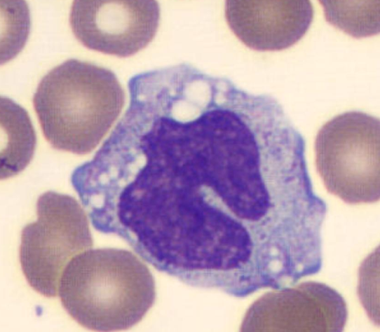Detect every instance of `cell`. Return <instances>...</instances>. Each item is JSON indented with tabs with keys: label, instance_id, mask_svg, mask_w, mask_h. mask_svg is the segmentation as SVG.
<instances>
[{
	"label": "cell",
	"instance_id": "ba28073f",
	"mask_svg": "<svg viewBox=\"0 0 380 332\" xmlns=\"http://www.w3.org/2000/svg\"><path fill=\"white\" fill-rule=\"evenodd\" d=\"M224 11L236 37L258 51H278L294 45L309 29L314 13L307 0H230Z\"/></svg>",
	"mask_w": 380,
	"mask_h": 332
},
{
	"label": "cell",
	"instance_id": "6da1fadb",
	"mask_svg": "<svg viewBox=\"0 0 380 332\" xmlns=\"http://www.w3.org/2000/svg\"><path fill=\"white\" fill-rule=\"evenodd\" d=\"M243 97L196 69L168 74L130 101L97 168L106 234L156 269L222 291L240 261Z\"/></svg>",
	"mask_w": 380,
	"mask_h": 332
},
{
	"label": "cell",
	"instance_id": "52a82bcc",
	"mask_svg": "<svg viewBox=\"0 0 380 332\" xmlns=\"http://www.w3.org/2000/svg\"><path fill=\"white\" fill-rule=\"evenodd\" d=\"M347 317L340 293L325 284L308 281L262 296L247 310L240 331L341 332Z\"/></svg>",
	"mask_w": 380,
	"mask_h": 332
},
{
	"label": "cell",
	"instance_id": "9c48e42d",
	"mask_svg": "<svg viewBox=\"0 0 380 332\" xmlns=\"http://www.w3.org/2000/svg\"><path fill=\"white\" fill-rule=\"evenodd\" d=\"M1 178L18 174L30 162L36 144L29 114L7 97H1Z\"/></svg>",
	"mask_w": 380,
	"mask_h": 332
},
{
	"label": "cell",
	"instance_id": "7a4b0ae2",
	"mask_svg": "<svg viewBox=\"0 0 380 332\" xmlns=\"http://www.w3.org/2000/svg\"><path fill=\"white\" fill-rule=\"evenodd\" d=\"M58 295L67 312L97 331L125 330L153 305L156 285L150 270L130 251L101 248L73 258L60 277Z\"/></svg>",
	"mask_w": 380,
	"mask_h": 332
},
{
	"label": "cell",
	"instance_id": "8992f818",
	"mask_svg": "<svg viewBox=\"0 0 380 332\" xmlns=\"http://www.w3.org/2000/svg\"><path fill=\"white\" fill-rule=\"evenodd\" d=\"M160 8L153 0H76L69 24L86 48L127 57L144 48L154 38Z\"/></svg>",
	"mask_w": 380,
	"mask_h": 332
},
{
	"label": "cell",
	"instance_id": "3957f363",
	"mask_svg": "<svg viewBox=\"0 0 380 332\" xmlns=\"http://www.w3.org/2000/svg\"><path fill=\"white\" fill-rule=\"evenodd\" d=\"M125 92L111 70L69 59L40 81L33 104L43 134L57 150L91 152L120 115Z\"/></svg>",
	"mask_w": 380,
	"mask_h": 332
},
{
	"label": "cell",
	"instance_id": "5b68a950",
	"mask_svg": "<svg viewBox=\"0 0 380 332\" xmlns=\"http://www.w3.org/2000/svg\"><path fill=\"white\" fill-rule=\"evenodd\" d=\"M36 208V221L22 230L20 262L30 286L55 297L65 267L93 247V237L87 216L74 198L47 191L39 197Z\"/></svg>",
	"mask_w": 380,
	"mask_h": 332
},
{
	"label": "cell",
	"instance_id": "277c9868",
	"mask_svg": "<svg viewBox=\"0 0 380 332\" xmlns=\"http://www.w3.org/2000/svg\"><path fill=\"white\" fill-rule=\"evenodd\" d=\"M315 165L327 191L351 205L380 198V122L358 111L334 116L319 130Z\"/></svg>",
	"mask_w": 380,
	"mask_h": 332
}]
</instances>
